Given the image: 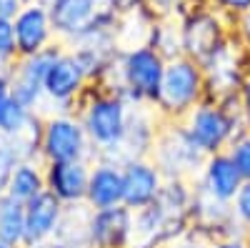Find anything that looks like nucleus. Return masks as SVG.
Returning a JSON list of instances; mask_svg holds the SVG:
<instances>
[{
    "label": "nucleus",
    "instance_id": "1",
    "mask_svg": "<svg viewBox=\"0 0 250 248\" xmlns=\"http://www.w3.org/2000/svg\"><path fill=\"white\" fill-rule=\"evenodd\" d=\"M193 180H165L160 196L133 213L130 248H165L190 233Z\"/></svg>",
    "mask_w": 250,
    "mask_h": 248
},
{
    "label": "nucleus",
    "instance_id": "2",
    "mask_svg": "<svg viewBox=\"0 0 250 248\" xmlns=\"http://www.w3.org/2000/svg\"><path fill=\"white\" fill-rule=\"evenodd\" d=\"M130 103L118 93L103 90L93 86L83 93V98L75 106V115L83 123V128L88 133V140L95 151V158L105 156L113 151L125 135L128 128V118H130Z\"/></svg>",
    "mask_w": 250,
    "mask_h": 248
},
{
    "label": "nucleus",
    "instance_id": "3",
    "mask_svg": "<svg viewBox=\"0 0 250 248\" xmlns=\"http://www.w3.org/2000/svg\"><path fill=\"white\" fill-rule=\"evenodd\" d=\"M183 126L205 156L228 151L240 133L250 131L240 111V95L228 103H215L205 98L200 106H195L185 115Z\"/></svg>",
    "mask_w": 250,
    "mask_h": 248
},
{
    "label": "nucleus",
    "instance_id": "4",
    "mask_svg": "<svg viewBox=\"0 0 250 248\" xmlns=\"http://www.w3.org/2000/svg\"><path fill=\"white\" fill-rule=\"evenodd\" d=\"M205 100V73L198 60L173 58L168 60L155 95L153 108L165 123H183L185 115Z\"/></svg>",
    "mask_w": 250,
    "mask_h": 248
},
{
    "label": "nucleus",
    "instance_id": "5",
    "mask_svg": "<svg viewBox=\"0 0 250 248\" xmlns=\"http://www.w3.org/2000/svg\"><path fill=\"white\" fill-rule=\"evenodd\" d=\"M180 35H183V55L190 60H203L213 55L233 33V23L220 15L208 0H188L178 13Z\"/></svg>",
    "mask_w": 250,
    "mask_h": 248
},
{
    "label": "nucleus",
    "instance_id": "6",
    "mask_svg": "<svg viewBox=\"0 0 250 248\" xmlns=\"http://www.w3.org/2000/svg\"><path fill=\"white\" fill-rule=\"evenodd\" d=\"M165 66L168 60L150 45L123 50L118 58V95L130 106H153Z\"/></svg>",
    "mask_w": 250,
    "mask_h": 248
},
{
    "label": "nucleus",
    "instance_id": "7",
    "mask_svg": "<svg viewBox=\"0 0 250 248\" xmlns=\"http://www.w3.org/2000/svg\"><path fill=\"white\" fill-rule=\"evenodd\" d=\"M200 66L205 73V98L228 103L240 95L243 83L250 75V53L235 38V33H230V38Z\"/></svg>",
    "mask_w": 250,
    "mask_h": 248
},
{
    "label": "nucleus",
    "instance_id": "8",
    "mask_svg": "<svg viewBox=\"0 0 250 248\" xmlns=\"http://www.w3.org/2000/svg\"><path fill=\"white\" fill-rule=\"evenodd\" d=\"M205 153L193 143L183 123H165L158 131L150 160L160 168L165 180H195L203 171Z\"/></svg>",
    "mask_w": 250,
    "mask_h": 248
},
{
    "label": "nucleus",
    "instance_id": "9",
    "mask_svg": "<svg viewBox=\"0 0 250 248\" xmlns=\"http://www.w3.org/2000/svg\"><path fill=\"white\" fill-rule=\"evenodd\" d=\"M43 163H73V160H95V151L88 140L75 113H50L43 126Z\"/></svg>",
    "mask_w": 250,
    "mask_h": 248
},
{
    "label": "nucleus",
    "instance_id": "10",
    "mask_svg": "<svg viewBox=\"0 0 250 248\" xmlns=\"http://www.w3.org/2000/svg\"><path fill=\"white\" fill-rule=\"evenodd\" d=\"M90 88V78L83 68V63L70 53L68 48L60 53V58L53 63L43 90H45V111L43 115L50 113H75L78 100Z\"/></svg>",
    "mask_w": 250,
    "mask_h": 248
},
{
    "label": "nucleus",
    "instance_id": "11",
    "mask_svg": "<svg viewBox=\"0 0 250 248\" xmlns=\"http://www.w3.org/2000/svg\"><path fill=\"white\" fill-rule=\"evenodd\" d=\"M190 233L203 238L208 246L223 238H245V228L233 213V203H223L208 196L193 183V205H190Z\"/></svg>",
    "mask_w": 250,
    "mask_h": 248
},
{
    "label": "nucleus",
    "instance_id": "12",
    "mask_svg": "<svg viewBox=\"0 0 250 248\" xmlns=\"http://www.w3.org/2000/svg\"><path fill=\"white\" fill-rule=\"evenodd\" d=\"M160 126H163V120L158 118L153 106H133L123 140L118 143L113 151H108L105 156H100L95 160H110V163H115V165L123 168V165L130 163V160L150 158V153L155 148V138H158Z\"/></svg>",
    "mask_w": 250,
    "mask_h": 248
},
{
    "label": "nucleus",
    "instance_id": "13",
    "mask_svg": "<svg viewBox=\"0 0 250 248\" xmlns=\"http://www.w3.org/2000/svg\"><path fill=\"white\" fill-rule=\"evenodd\" d=\"M13 30H15V48H18V58H30L40 50H45L55 43V33H53V23H50V13L48 5L30 0L23 5L13 20Z\"/></svg>",
    "mask_w": 250,
    "mask_h": 248
},
{
    "label": "nucleus",
    "instance_id": "14",
    "mask_svg": "<svg viewBox=\"0 0 250 248\" xmlns=\"http://www.w3.org/2000/svg\"><path fill=\"white\" fill-rule=\"evenodd\" d=\"M165 176L150 158H138L123 165V205L133 213L148 205L160 196Z\"/></svg>",
    "mask_w": 250,
    "mask_h": 248
},
{
    "label": "nucleus",
    "instance_id": "15",
    "mask_svg": "<svg viewBox=\"0 0 250 248\" xmlns=\"http://www.w3.org/2000/svg\"><path fill=\"white\" fill-rule=\"evenodd\" d=\"M90 165L93 163L88 160L45 163V191H50L62 205L85 203Z\"/></svg>",
    "mask_w": 250,
    "mask_h": 248
},
{
    "label": "nucleus",
    "instance_id": "16",
    "mask_svg": "<svg viewBox=\"0 0 250 248\" xmlns=\"http://www.w3.org/2000/svg\"><path fill=\"white\" fill-rule=\"evenodd\" d=\"M198 188H203L208 196H213L223 203H233V198L238 196L240 185L245 183L240 171L235 168L233 158L228 156V151L215 153V156H208L203 163V171L200 176L193 180Z\"/></svg>",
    "mask_w": 250,
    "mask_h": 248
},
{
    "label": "nucleus",
    "instance_id": "17",
    "mask_svg": "<svg viewBox=\"0 0 250 248\" xmlns=\"http://www.w3.org/2000/svg\"><path fill=\"white\" fill-rule=\"evenodd\" d=\"M93 248H130L133 241V211L125 205L100 208L90 216Z\"/></svg>",
    "mask_w": 250,
    "mask_h": 248
},
{
    "label": "nucleus",
    "instance_id": "18",
    "mask_svg": "<svg viewBox=\"0 0 250 248\" xmlns=\"http://www.w3.org/2000/svg\"><path fill=\"white\" fill-rule=\"evenodd\" d=\"M48 13L53 33L60 43H70L73 38H78L95 23L98 15H103L95 0H53L48 5Z\"/></svg>",
    "mask_w": 250,
    "mask_h": 248
},
{
    "label": "nucleus",
    "instance_id": "19",
    "mask_svg": "<svg viewBox=\"0 0 250 248\" xmlns=\"http://www.w3.org/2000/svg\"><path fill=\"white\" fill-rule=\"evenodd\" d=\"M62 211H65V205L50 191H43L33 201H28L25 203V248L53 241L62 218Z\"/></svg>",
    "mask_w": 250,
    "mask_h": 248
},
{
    "label": "nucleus",
    "instance_id": "20",
    "mask_svg": "<svg viewBox=\"0 0 250 248\" xmlns=\"http://www.w3.org/2000/svg\"><path fill=\"white\" fill-rule=\"evenodd\" d=\"M85 203L93 211L123 205V168L110 160H93Z\"/></svg>",
    "mask_w": 250,
    "mask_h": 248
},
{
    "label": "nucleus",
    "instance_id": "21",
    "mask_svg": "<svg viewBox=\"0 0 250 248\" xmlns=\"http://www.w3.org/2000/svg\"><path fill=\"white\" fill-rule=\"evenodd\" d=\"M90 216H93V208L88 203L65 205L53 241H58L62 248H93V241H90Z\"/></svg>",
    "mask_w": 250,
    "mask_h": 248
},
{
    "label": "nucleus",
    "instance_id": "22",
    "mask_svg": "<svg viewBox=\"0 0 250 248\" xmlns=\"http://www.w3.org/2000/svg\"><path fill=\"white\" fill-rule=\"evenodd\" d=\"M43 191H45V163L43 160H20L10 178L8 196L20 203H28Z\"/></svg>",
    "mask_w": 250,
    "mask_h": 248
},
{
    "label": "nucleus",
    "instance_id": "23",
    "mask_svg": "<svg viewBox=\"0 0 250 248\" xmlns=\"http://www.w3.org/2000/svg\"><path fill=\"white\" fill-rule=\"evenodd\" d=\"M0 241L13 248H25V203L0 196Z\"/></svg>",
    "mask_w": 250,
    "mask_h": 248
},
{
    "label": "nucleus",
    "instance_id": "24",
    "mask_svg": "<svg viewBox=\"0 0 250 248\" xmlns=\"http://www.w3.org/2000/svg\"><path fill=\"white\" fill-rule=\"evenodd\" d=\"M43 126H45V115L43 113H30L23 126L8 138L20 160H43L40 158V148H43Z\"/></svg>",
    "mask_w": 250,
    "mask_h": 248
},
{
    "label": "nucleus",
    "instance_id": "25",
    "mask_svg": "<svg viewBox=\"0 0 250 248\" xmlns=\"http://www.w3.org/2000/svg\"><path fill=\"white\" fill-rule=\"evenodd\" d=\"M148 45L155 48L165 60H173L183 55V35H180V18L178 15H163L155 18Z\"/></svg>",
    "mask_w": 250,
    "mask_h": 248
},
{
    "label": "nucleus",
    "instance_id": "26",
    "mask_svg": "<svg viewBox=\"0 0 250 248\" xmlns=\"http://www.w3.org/2000/svg\"><path fill=\"white\" fill-rule=\"evenodd\" d=\"M10 95L13 103L25 111L33 113H43L45 111V90H43V83H38L23 73H18L10 68Z\"/></svg>",
    "mask_w": 250,
    "mask_h": 248
},
{
    "label": "nucleus",
    "instance_id": "27",
    "mask_svg": "<svg viewBox=\"0 0 250 248\" xmlns=\"http://www.w3.org/2000/svg\"><path fill=\"white\" fill-rule=\"evenodd\" d=\"M18 163L20 158L15 156L13 143L5 135H0V196L8 193V185H10V178L18 168Z\"/></svg>",
    "mask_w": 250,
    "mask_h": 248
},
{
    "label": "nucleus",
    "instance_id": "28",
    "mask_svg": "<svg viewBox=\"0 0 250 248\" xmlns=\"http://www.w3.org/2000/svg\"><path fill=\"white\" fill-rule=\"evenodd\" d=\"M15 60H18V48H15L13 20L0 18V70H10Z\"/></svg>",
    "mask_w": 250,
    "mask_h": 248
},
{
    "label": "nucleus",
    "instance_id": "29",
    "mask_svg": "<svg viewBox=\"0 0 250 248\" xmlns=\"http://www.w3.org/2000/svg\"><path fill=\"white\" fill-rule=\"evenodd\" d=\"M228 156L233 158V163H235V168L240 171L243 180H250V131L240 133V135L230 143Z\"/></svg>",
    "mask_w": 250,
    "mask_h": 248
},
{
    "label": "nucleus",
    "instance_id": "30",
    "mask_svg": "<svg viewBox=\"0 0 250 248\" xmlns=\"http://www.w3.org/2000/svg\"><path fill=\"white\" fill-rule=\"evenodd\" d=\"M233 213L238 218V223L245 228V233L250 231V180H245L240 185L238 196L233 198Z\"/></svg>",
    "mask_w": 250,
    "mask_h": 248
},
{
    "label": "nucleus",
    "instance_id": "31",
    "mask_svg": "<svg viewBox=\"0 0 250 248\" xmlns=\"http://www.w3.org/2000/svg\"><path fill=\"white\" fill-rule=\"evenodd\" d=\"M220 15H225L230 23H235V20L245 13H250V0H208Z\"/></svg>",
    "mask_w": 250,
    "mask_h": 248
},
{
    "label": "nucleus",
    "instance_id": "32",
    "mask_svg": "<svg viewBox=\"0 0 250 248\" xmlns=\"http://www.w3.org/2000/svg\"><path fill=\"white\" fill-rule=\"evenodd\" d=\"M13 108V95H10V70H0V126L8 118Z\"/></svg>",
    "mask_w": 250,
    "mask_h": 248
},
{
    "label": "nucleus",
    "instance_id": "33",
    "mask_svg": "<svg viewBox=\"0 0 250 248\" xmlns=\"http://www.w3.org/2000/svg\"><path fill=\"white\" fill-rule=\"evenodd\" d=\"M143 3L148 5L158 18H163V15H178L188 0H143Z\"/></svg>",
    "mask_w": 250,
    "mask_h": 248
},
{
    "label": "nucleus",
    "instance_id": "34",
    "mask_svg": "<svg viewBox=\"0 0 250 248\" xmlns=\"http://www.w3.org/2000/svg\"><path fill=\"white\" fill-rule=\"evenodd\" d=\"M233 33H235V38L240 40V43L245 45V50L250 53V13H245V15H240L235 23H233Z\"/></svg>",
    "mask_w": 250,
    "mask_h": 248
},
{
    "label": "nucleus",
    "instance_id": "35",
    "mask_svg": "<svg viewBox=\"0 0 250 248\" xmlns=\"http://www.w3.org/2000/svg\"><path fill=\"white\" fill-rule=\"evenodd\" d=\"M25 0H0V18L3 20H15V15L23 10Z\"/></svg>",
    "mask_w": 250,
    "mask_h": 248
},
{
    "label": "nucleus",
    "instance_id": "36",
    "mask_svg": "<svg viewBox=\"0 0 250 248\" xmlns=\"http://www.w3.org/2000/svg\"><path fill=\"white\" fill-rule=\"evenodd\" d=\"M165 248H210V246H208L203 238H198V236H193V233H188V236H183V238L168 243Z\"/></svg>",
    "mask_w": 250,
    "mask_h": 248
},
{
    "label": "nucleus",
    "instance_id": "37",
    "mask_svg": "<svg viewBox=\"0 0 250 248\" xmlns=\"http://www.w3.org/2000/svg\"><path fill=\"white\" fill-rule=\"evenodd\" d=\"M240 111H243V118H245L248 128H250V75L245 78L243 88H240Z\"/></svg>",
    "mask_w": 250,
    "mask_h": 248
},
{
    "label": "nucleus",
    "instance_id": "38",
    "mask_svg": "<svg viewBox=\"0 0 250 248\" xmlns=\"http://www.w3.org/2000/svg\"><path fill=\"white\" fill-rule=\"evenodd\" d=\"M210 248H250V246L245 238H223V241L210 243Z\"/></svg>",
    "mask_w": 250,
    "mask_h": 248
},
{
    "label": "nucleus",
    "instance_id": "39",
    "mask_svg": "<svg viewBox=\"0 0 250 248\" xmlns=\"http://www.w3.org/2000/svg\"><path fill=\"white\" fill-rule=\"evenodd\" d=\"M28 248H62L58 241H48V243H38V246H28Z\"/></svg>",
    "mask_w": 250,
    "mask_h": 248
},
{
    "label": "nucleus",
    "instance_id": "40",
    "mask_svg": "<svg viewBox=\"0 0 250 248\" xmlns=\"http://www.w3.org/2000/svg\"><path fill=\"white\" fill-rule=\"evenodd\" d=\"M38 3H43V5H50V3H53V0H38Z\"/></svg>",
    "mask_w": 250,
    "mask_h": 248
},
{
    "label": "nucleus",
    "instance_id": "41",
    "mask_svg": "<svg viewBox=\"0 0 250 248\" xmlns=\"http://www.w3.org/2000/svg\"><path fill=\"white\" fill-rule=\"evenodd\" d=\"M0 248H13V246H8V243H3V241H0Z\"/></svg>",
    "mask_w": 250,
    "mask_h": 248
},
{
    "label": "nucleus",
    "instance_id": "42",
    "mask_svg": "<svg viewBox=\"0 0 250 248\" xmlns=\"http://www.w3.org/2000/svg\"><path fill=\"white\" fill-rule=\"evenodd\" d=\"M25 3H30V0H25Z\"/></svg>",
    "mask_w": 250,
    "mask_h": 248
}]
</instances>
